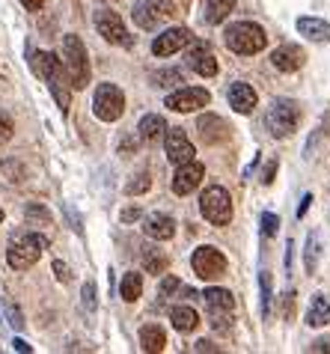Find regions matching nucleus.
I'll list each match as a JSON object with an SVG mask.
<instances>
[{
	"instance_id": "obj_37",
	"label": "nucleus",
	"mask_w": 330,
	"mask_h": 354,
	"mask_svg": "<svg viewBox=\"0 0 330 354\" xmlns=\"http://www.w3.org/2000/svg\"><path fill=\"white\" fill-rule=\"evenodd\" d=\"M6 316H9V324L12 328H24V319H21V310L15 307L12 301H6Z\"/></svg>"
},
{
	"instance_id": "obj_3",
	"label": "nucleus",
	"mask_w": 330,
	"mask_h": 354,
	"mask_svg": "<svg viewBox=\"0 0 330 354\" xmlns=\"http://www.w3.org/2000/svg\"><path fill=\"white\" fill-rule=\"evenodd\" d=\"M63 68L69 75V84L75 90H84L90 84V63H86V48L81 42V36H63Z\"/></svg>"
},
{
	"instance_id": "obj_42",
	"label": "nucleus",
	"mask_w": 330,
	"mask_h": 354,
	"mask_svg": "<svg viewBox=\"0 0 330 354\" xmlns=\"http://www.w3.org/2000/svg\"><path fill=\"white\" fill-rule=\"evenodd\" d=\"M309 351H330V337H324V339H316L313 346H309Z\"/></svg>"
},
{
	"instance_id": "obj_47",
	"label": "nucleus",
	"mask_w": 330,
	"mask_h": 354,
	"mask_svg": "<svg viewBox=\"0 0 330 354\" xmlns=\"http://www.w3.org/2000/svg\"><path fill=\"white\" fill-rule=\"evenodd\" d=\"M21 3H24L27 9H42V6H45V0H21Z\"/></svg>"
},
{
	"instance_id": "obj_2",
	"label": "nucleus",
	"mask_w": 330,
	"mask_h": 354,
	"mask_svg": "<svg viewBox=\"0 0 330 354\" xmlns=\"http://www.w3.org/2000/svg\"><path fill=\"white\" fill-rule=\"evenodd\" d=\"M223 42H226L229 51L250 57V54H259L262 48L268 45V36L253 21H238V24H229L226 27V33H223Z\"/></svg>"
},
{
	"instance_id": "obj_20",
	"label": "nucleus",
	"mask_w": 330,
	"mask_h": 354,
	"mask_svg": "<svg viewBox=\"0 0 330 354\" xmlns=\"http://www.w3.org/2000/svg\"><path fill=\"white\" fill-rule=\"evenodd\" d=\"M170 322H173V328H176L179 333H191V330H197L200 316H197V310H193V307L182 304V307H173L170 310Z\"/></svg>"
},
{
	"instance_id": "obj_21",
	"label": "nucleus",
	"mask_w": 330,
	"mask_h": 354,
	"mask_svg": "<svg viewBox=\"0 0 330 354\" xmlns=\"http://www.w3.org/2000/svg\"><path fill=\"white\" fill-rule=\"evenodd\" d=\"M137 131H140V137H143L146 143H158L161 137L167 134V122H164V116L149 113V116H143V120H140Z\"/></svg>"
},
{
	"instance_id": "obj_38",
	"label": "nucleus",
	"mask_w": 330,
	"mask_h": 354,
	"mask_svg": "<svg viewBox=\"0 0 330 354\" xmlns=\"http://www.w3.org/2000/svg\"><path fill=\"white\" fill-rule=\"evenodd\" d=\"M27 221H45V223H51V214H48L42 205H27Z\"/></svg>"
},
{
	"instance_id": "obj_25",
	"label": "nucleus",
	"mask_w": 330,
	"mask_h": 354,
	"mask_svg": "<svg viewBox=\"0 0 330 354\" xmlns=\"http://www.w3.org/2000/svg\"><path fill=\"white\" fill-rule=\"evenodd\" d=\"M238 0H206V12H202V18H206L208 24H220V21H226L229 12H232V6H235Z\"/></svg>"
},
{
	"instance_id": "obj_18",
	"label": "nucleus",
	"mask_w": 330,
	"mask_h": 354,
	"mask_svg": "<svg viewBox=\"0 0 330 354\" xmlns=\"http://www.w3.org/2000/svg\"><path fill=\"white\" fill-rule=\"evenodd\" d=\"M197 129H200V134H202V140H206V143H223V140L229 137L226 122H223L220 116H215V113L200 116V120H197Z\"/></svg>"
},
{
	"instance_id": "obj_5",
	"label": "nucleus",
	"mask_w": 330,
	"mask_h": 354,
	"mask_svg": "<svg viewBox=\"0 0 330 354\" xmlns=\"http://www.w3.org/2000/svg\"><path fill=\"white\" fill-rule=\"evenodd\" d=\"M300 122V107L298 102H292V98H274L268 107V116H265V125L268 131L274 137H289Z\"/></svg>"
},
{
	"instance_id": "obj_12",
	"label": "nucleus",
	"mask_w": 330,
	"mask_h": 354,
	"mask_svg": "<svg viewBox=\"0 0 330 354\" xmlns=\"http://www.w3.org/2000/svg\"><path fill=\"white\" fill-rule=\"evenodd\" d=\"M188 42H191V30H184V27H170V30H164L152 42V54L155 57H173L176 51H182Z\"/></svg>"
},
{
	"instance_id": "obj_8",
	"label": "nucleus",
	"mask_w": 330,
	"mask_h": 354,
	"mask_svg": "<svg viewBox=\"0 0 330 354\" xmlns=\"http://www.w3.org/2000/svg\"><path fill=\"white\" fill-rule=\"evenodd\" d=\"M93 111H95V116H99L101 122H116L125 113V95H122V90H119V86H113V84H101L99 90H95Z\"/></svg>"
},
{
	"instance_id": "obj_14",
	"label": "nucleus",
	"mask_w": 330,
	"mask_h": 354,
	"mask_svg": "<svg viewBox=\"0 0 330 354\" xmlns=\"http://www.w3.org/2000/svg\"><path fill=\"white\" fill-rule=\"evenodd\" d=\"M167 15H170V9H164L161 3H134L131 9V18L140 30H158Z\"/></svg>"
},
{
	"instance_id": "obj_43",
	"label": "nucleus",
	"mask_w": 330,
	"mask_h": 354,
	"mask_svg": "<svg viewBox=\"0 0 330 354\" xmlns=\"http://www.w3.org/2000/svg\"><path fill=\"white\" fill-rule=\"evenodd\" d=\"M309 203H313V194H307L304 200H300V205H298V218H304L307 214V209H309Z\"/></svg>"
},
{
	"instance_id": "obj_28",
	"label": "nucleus",
	"mask_w": 330,
	"mask_h": 354,
	"mask_svg": "<svg viewBox=\"0 0 330 354\" xmlns=\"http://www.w3.org/2000/svg\"><path fill=\"white\" fill-rule=\"evenodd\" d=\"M318 235L313 232L307 239V274H316V268H318Z\"/></svg>"
},
{
	"instance_id": "obj_33",
	"label": "nucleus",
	"mask_w": 330,
	"mask_h": 354,
	"mask_svg": "<svg viewBox=\"0 0 330 354\" xmlns=\"http://www.w3.org/2000/svg\"><path fill=\"white\" fill-rule=\"evenodd\" d=\"M176 289H182V280L179 277H173V274H164V280H161V289H158V298H170Z\"/></svg>"
},
{
	"instance_id": "obj_45",
	"label": "nucleus",
	"mask_w": 330,
	"mask_h": 354,
	"mask_svg": "<svg viewBox=\"0 0 330 354\" xmlns=\"http://www.w3.org/2000/svg\"><path fill=\"white\" fill-rule=\"evenodd\" d=\"M193 351H215V346H211V342H206V339H200L197 346H193Z\"/></svg>"
},
{
	"instance_id": "obj_34",
	"label": "nucleus",
	"mask_w": 330,
	"mask_h": 354,
	"mask_svg": "<svg viewBox=\"0 0 330 354\" xmlns=\"http://www.w3.org/2000/svg\"><path fill=\"white\" fill-rule=\"evenodd\" d=\"M211 328L220 330V333H226L232 328V313H211Z\"/></svg>"
},
{
	"instance_id": "obj_29",
	"label": "nucleus",
	"mask_w": 330,
	"mask_h": 354,
	"mask_svg": "<svg viewBox=\"0 0 330 354\" xmlns=\"http://www.w3.org/2000/svg\"><path fill=\"white\" fill-rule=\"evenodd\" d=\"M149 188H152L149 173H140V176H134V179L125 185V194H128V196H137V194H146Z\"/></svg>"
},
{
	"instance_id": "obj_16",
	"label": "nucleus",
	"mask_w": 330,
	"mask_h": 354,
	"mask_svg": "<svg viewBox=\"0 0 330 354\" xmlns=\"http://www.w3.org/2000/svg\"><path fill=\"white\" fill-rule=\"evenodd\" d=\"M143 230H146L149 239L155 241H170L173 235H176V221L170 218V214H149L146 221H143Z\"/></svg>"
},
{
	"instance_id": "obj_19",
	"label": "nucleus",
	"mask_w": 330,
	"mask_h": 354,
	"mask_svg": "<svg viewBox=\"0 0 330 354\" xmlns=\"http://www.w3.org/2000/svg\"><path fill=\"white\" fill-rule=\"evenodd\" d=\"M298 33L313 39V42H330V24L322 18H298Z\"/></svg>"
},
{
	"instance_id": "obj_24",
	"label": "nucleus",
	"mask_w": 330,
	"mask_h": 354,
	"mask_svg": "<svg viewBox=\"0 0 330 354\" xmlns=\"http://www.w3.org/2000/svg\"><path fill=\"white\" fill-rule=\"evenodd\" d=\"M330 322V298L327 295H316L313 298V307L307 313V324L309 328H322V324Z\"/></svg>"
},
{
	"instance_id": "obj_4",
	"label": "nucleus",
	"mask_w": 330,
	"mask_h": 354,
	"mask_svg": "<svg viewBox=\"0 0 330 354\" xmlns=\"http://www.w3.org/2000/svg\"><path fill=\"white\" fill-rule=\"evenodd\" d=\"M45 250H48V239H45V235L27 232V235H21V239H15L12 244H9L6 262L12 265L15 271H24V268H30V265H36Z\"/></svg>"
},
{
	"instance_id": "obj_26",
	"label": "nucleus",
	"mask_w": 330,
	"mask_h": 354,
	"mask_svg": "<svg viewBox=\"0 0 330 354\" xmlns=\"http://www.w3.org/2000/svg\"><path fill=\"white\" fill-rule=\"evenodd\" d=\"M191 68L202 77H215L217 75V60L211 51H193L191 54Z\"/></svg>"
},
{
	"instance_id": "obj_40",
	"label": "nucleus",
	"mask_w": 330,
	"mask_h": 354,
	"mask_svg": "<svg viewBox=\"0 0 330 354\" xmlns=\"http://www.w3.org/2000/svg\"><path fill=\"white\" fill-rule=\"evenodd\" d=\"M274 173H277V158H274V161H268L265 173H262V185H271V182H274Z\"/></svg>"
},
{
	"instance_id": "obj_13",
	"label": "nucleus",
	"mask_w": 330,
	"mask_h": 354,
	"mask_svg": "<svg viewBox=\"0 0 330 354\" xmlns=\"http://www.w3.org/2000/svg\"><path fill=\"white\" fill-rule=\"evenodd\" d=\"M167 158L173 164H188L193 161V155H197V149H193V143L188 140V134H184L182 129H167Z\"/></svg>"
},
{
	"instance_id": "obj_11",
	"label": "nucleus",
	"mask_w": 330,
	"mask_h": 354,
	"mask_svg": "<svg viewBox=\"0 0 330 354\" xmlns=\"http://www.w3.org/2000/svg\"><path fill=\"white\" fill-rule=\"evenodd\" d=\"M202 176H206V167L200 161H188V164H179L176 176H173V194L176 196H188L191 191L200 188Z\"/></svg>"
},
{
	"instance_id": "obj_6",
	"label": "nucleus",
	"mask_w": 330,
	"mask_h": 354,
	"mask_svg": "<svg viewBox=\"0 0 330 354\" xmlns=\"http://www.w3.org/2000/svg\"><path fill=\"white\" fill-rule=\"evenodd\" d=\"M200 212L211 226H226L232 221V196H229V191L220 188V185L206 188V194L200 196Z\"/></svg>"
},
{
	"instance_id": "obj_15",
	"label": "nucleus",
	"mask_w": 330,
	"mask_h": 354,
	"mask_svg": "<svg viewBox=\"0 0 330 354\" xmlns=\"http://www.w3.org/2000/svg\"><path fill=\"white\" fill-rule=\"evenodd\" d=\"M307 54L300 51L298 45H280L274 54H271V63H274L277 72H298L300 66H304Z\"/></svg>"
},
{
	"instance_id": "obj_36",
	"label": "nucleus",
	"mask_w": 330,
	"mask_h": 354,
	"mask_svg": "<svg viewBox=\"0 0 330 354\" xmlns=\"http://www.w3.org/2000/svg\"><path fill=\"white\" fill-rule=\"evenodd\" d=\"M277 230H280V218H277V214H271V212L262 214V232H265V235H277Z\"/></svg>"
},
{
	"instance_id": "obj_39",
	"label": "nucleus",
	"mask_w": 330,
	"mask_h": 354,
	"mask_svg": "<svg viewBox=\"0 0 330 354\" xmlns=\"http://www.w3.org/2000/svg\"><path fill=\"white\" fill-rule=\"evenodd\" d=\"M54 274H57V280H60V283H69V280H72V271H69V265H63L60 259L54 262Z\"/></svg>"
},
{
	"instance_id": "obj_23",
	"label": "nucleus",
	"mask_w": 330,
	"mask_h": 354,
	"mask_svg": "<svg viewBox=\"0 0 330 354\" xmlns=\"http://www.w3.org/2000/svg\"><path fill=\"white\" fill-rule=\"evenodd\" d=\"M206 307L208 313H232L235 310V298H232V292L226 289H206Z\"/></svg>"
},
{
	"instance_id": "obj_27",
	"label": "nucleus",
	"mask_w": 330,
	"mask_h": 354,
	"mask_svg": "<svg viewBox=\"0 0 330 354\" xmlns=\"http://www.w3.org/2000/svg\"><path fill=\"white\" fill-rule=\"evenodd\" d=\"M122 301H128V304H134L143 295V274H137V271H131V274H125L122 277Z\"/></svg>"
},
{
	"instance_id": "obj_46",
	"label": "nucleus",
	"mask_w": 330,
	"mask_h": 354,
	"mask_svg": "<svg viewBox=\"0 0 330 354\" xmlns=\"http://www.w3.org/2000/svg\"><path fill=\"white\" fill-rule=\"evenodd\" d=\"M12 346H15V351H24V354H27V351H33V348H30V346H27V342H24V339H12Z\"/></svg>"
},
{
	"instance_id": "obj_9",
	"label": "nucleus",
	"mask_w": 330,
	"mask_h": 354,
	"mask_svg": "<svg viewBox=\"0 0 330 354\" xmlns=\"http://www.w3.org/2000/svg\"><path fill=\"white\" fill-rule=\"evenodd\" d=\"M211 102V93L206 86H182L179 93H170L164 107H170V111L176 113H193V111H202Z\"/></svg>"
},
{
	"instance_id": "obj_32",
	"label": "nucleus",
	"mask_w": 330,
	"mask_h": 354,
	"mask_svg": "<svg viewBox=\"0 0 330 354\" xmlns=\"http://www.w3.org/2000/svg\"><path fill=\"white\" fill-rule=\"evenodd\" d=\"M146 271H152V274H164L167 271V257H155V250H146Z\"/></svg>"
},
{
	"instance_id": "obj_30",
	"label": "nucleus",
	"mask_w": 330,
	"mask_h": 354,
	"mask_svg": "<svg viewBox=\"0 0 330 354\" xmlns=\"http://www.w3.org/2000/svg\"><path fill=\"white\" fill-rule=\"evenodd\" d=\"M155 84L158 86H176V84H184V75L179 72V68H167V72L155 75Z\"/></svg>"
},
{
	"instance_id": "obj_10",
	"label": "nucleus",
	"mask_w": 330,
	"mask_h": 354,
	"mask_svg": "<svg viewBox=\"0 0 330 354\" xmlns=\"http://www.w3.org/2000/svg\"><path fill=\"white\" fill-rule=\"evenodd\" d=\"M95 30H99V36L104 39V42H110V45L128 48L134 42V39L128 36V30H125L122 18L116 12H110V9H99V12H95Z\"/></svg>"
},
{
	"instance_id": "obj_17",
	"label": "nucleus",
	"mask_w": 330,
	"mask_h": 354,
	"mask_svg": "<svg viewBox=\"0 0 330 354\" xmlns=\"http://www.w3.org/2000/svg\"><path fill=\"white\" fill-rule=\"evenodd\" d=\"M229 104L235 107L238 113H253V107L259 104V95H256V90L250 84L238 81V84L229 86Z\"/></svg>"
},
{
	"instance_id": "obj_41",
	"label": "nucleus",
	"mask_w": 330,
	"mask_h": 354,
	"mask_svg": "<svg viewBox=\"0 0 330 354\" xmlns=\"http://www.w3.org/2000/svg\"><path fill=\"white\" fill-rule=\"evenodd\" d=\"M9 137H12V125H9V120H3V116H0V146H3Z\"/></svg>"
},
{
	"instance_id": "obj_35",
	"label": "nucleus",
	"mask_w": 330,
	"mask_h": 354,
	"mask_svg": "<svg viewBox=\"0 0 330 354\" xmlns=\"http://www.w3.org/2000/svg\"><path fill=\"white\" fill-rule=\"evenodd\" d=\"M81 295H84V310H86V313H95V283L86 280Z\"/></svg>"
},
{
	"instance_id": "obj_31",
	"label": "nucleus",
	"mask_w": 330,
	"mask_h": 354,
	"mask_svg": "<svg viewBox=\"0 0 330 354\" xmlns=\"http://www.w3.org/2000/svg\"><path fill=\"white\" fill-rule=\"evenodd\" d=\"M259 286H262V316H271V277H268V271H262V277H259Z\"/></svg>"
},
{
	"instance_id": "obj_22",
	"label": "nucleus",
	"mask_w": 330,
	"mask_h": 354,
	"mask_svg": "<svg viewBox=\"0 0 330 354\" xmlns=\"http://www.w3.org/2000/svg\"><path fill=\"white\" fill-rule=\"evenodd\" d=\"M164 346H167V333H164L158 324H146V328L140 330V348L146 354H158V351H164Z\"/></svg>"
},
{
	"instance_id": "obj_48",
	"label": "nucleus",
	"mask_w": 330,
	"mask_h": 354,
	"mask_svg": "<svg viewBox=\"0 0 330 354\" xmlns=\"http://www.w3.org/2000/svg\"><path fill=\"white\" fill-rule=\"evenodd\" d=\"M0 221H3V212H0Z\"/></svg>"
},
{
	"instance_id": "obj_7",
	"label": "nucleus",
	"mask_w": 330,
	"mask_h": 354,
	"mask_svg": "<svg viewBox=\"0 0 330 354\" xmlns=\"http://www.w3.org/2000/svg\"><path fill=\"white\" fill-rule=\"evenodd\" d=\"M191 265H193V271H197V277L200 280H217L226 274V257L217 250V248H211V244H202V248L193 250V257H191Z\"/></svg>"
},
{
	"instance_id": "obj_44",
	"label": "nucleus",
	"mask_w": 330,
	"mask_h": 354,
	"mask_svg": "<svg viewBox=\"0 0 330 354\" xmlns=\"http://www.w3.org/2000/svg\"><path fill=\"white\" fill-rule=\"evenodd\" d=\"M140 218V209H137V205H134V209H125L122 212V221H137Z\"/></svg>"
},
{
	"instance_id": "obj_1",
	"label": "nucleus",
	"mask_w": 330,
	"mask_h": 354,
	"mask_svg": "<svg viewBox=\"0 0 330 354\" xmlns=\"http://www.w3.org/2000/svg\"><path fill=\"white\" fill-rule=\"evenodd\" d=\"M33 68H36V75H42L48 81V86H51V95H54L57 107H60L63 113H69L72 84H69V75H66V68H63V60L54 57L51 51H36L33 54Z\"/></svg>"
}]
</instances>
